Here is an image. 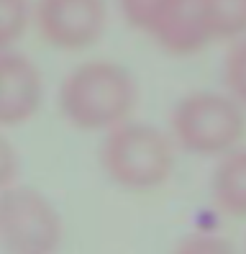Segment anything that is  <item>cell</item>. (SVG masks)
Here are the masks:
<instances>
[{
  "label": "cell",
  "instance_id": "1",
  "mask_svg": "<svg viewBox=\"0 0 246 254\" xmlns=\"http://www.w3.org/2000/svg\"><path fill=\"white\" fill-rule=\"evenodd\" d=\"M136 82L126 67L108 59H90L74 67L59 87V111L82 131L113 128L136 106Z\"/></svg>",
  "mask_w": 246,
  "mask_h": 254
},
{
  "label": "cell",
  "instance_id": "2",
  "mask_svg": "<svg viewBox=\"0 0 246 254\" xmlns=\"http://www.w3.org/2000/svg\"><path fill=\"white\" fill-rule=\"evenodd\" d=\"M100 167L111 180L128 190H149L162 185L175 164L172 144L149 124H118L105 136Z\"/></svg>",
  "mask_w": 246,
  "mask_h": 254
},
{
  "label": "cell",
  "instance_id": "3",
  "mask_svg": "<svg viewBox=\"0 0 246 254\" xmlns=\"http://www.w3.org/2000/svg\"><path fill=\"white\" fill-rule=\"evenodd\" d=\"M175 141L192 154L231 152L246 133V118L236 100L221 93H192L172 111Z\"/></svg>",
  "mask_w": 246,
  "mask_h": 254
},
{
  "label": "cell",
  "instance_id": "4",
  "mask_svg": "<svg viewBox=\"0 0 246 254\" xmlns=\"http://www.w3.org/2000/svg\"><path fill=\"white\" fill-rule=\"evenodd\" d=\"M62 244V216L31 185L0 190V249L8 254H54Z\"/></svg>",
  "mask_w": 246,
  "mask_h": 254
},
{
  "label": "cell",
  "instance_id": "5",
  "mask_svg": "<svg viewBox=\"0 0 246 254\" xmlns=\"http://www.w3.org/2000/svg\"><path fill=\"white\" fill-rule=\"evenodd\" d=\"M133 28L149 34L169 54H195L210 41L197 0H116Z\"/></svg>",
  "mask_w": 246,
  "mask_h": 254
},
{
  "label": "cell",
  "instance_id": "6",
  "mask_svg": "<svg viewBox=\"0 0 246 254\" xmlns=\"http://www.w3.org/2000/svg\"><path fill=\"white\" fill-rule=\"evenodd\" d=\"M36 31L54 49L77 52L92 47L105 31V0H36L31 5Z\"/></svg>",
  "mask_w": 246,
  "mask_h": 254
},
{
  "label": "cell",
  "instance_id": "7",
  "mask_svg": "<svg viewBox=\"0 0 246 254\" xmlns=\"http://www.w3.org/2000/svg\"><path fill=\"white\" fill-rule=\"evenodd\" d=\"M44 100L41 69L15 49L0 52V126H21Z\"/></svg>",
  "mask_w": 246,
  "mask_h": 254
},
{
  "label": "cell",
  "instance_id": "8",
  "mask_svg": "<svg viewBox=\"0 0 246 254\" xmlns=\"http://www.w3.org/2000/svg\"><path fill=\"white\" fill-rule=\"evenodd\" d=\"M213 200L228 216H246V149L223 157L213 172Z\"/></svg>",
  "mask_w": 246,
  "mask_h": 254
},
{
  "label": "cell",
  "instance_id": "9",
  "mask_svg": "<svg viewBox=\"0 0 246 254\" xmlns=\"http://www.w3.org/2000/svg\"><path fill=\"white\" fill-rule=\"evenodd\" d=\"M197 8L210 39L246 36V0H197Z\"/></svg>",
  "mask_w": 246,
  "mask_h": 254
},
{
  "label": "cell",
  "instance_id": "10",
  "mask_svg": "<svg viewBox=\"0 0 246 254\" xmlns=\"http://www.w3.org/2000/svg\"><path fill=\"white\" fill-rule=\"evenodd\" d=\"M31 21V0H0V52L13 49Z\"/></svg>",
  "mask_w": 246,
  "mask_h": 254
},
{
  "label": "cell",
  "instance_id": "11",
  "mask_svg": "<svg viewBox=\"0 0 246 254\" xmlns=\"http://www.w3.org/2000/svg\"><path fill=\"white\" fill-rule=\"evenodd\" d=\"M223 82L231 93V100L246 106V36L239 39L223 59Z\"/></svg>",
  "mask_w": 246,
  "mask_h": 254
},
{
  "label": "cell",
  "instance_id": "12",
  "mask_svg": "<svg viewBox=\"0 0 246 254\" xmlns=\"http://www.w3.org/2000/svg\"><path fill=\"white\" fill-rule=\"evenodd\" d=\"M175 254H236V252L231 249L226 239L210 236V234H192V236H184L177 244Z\"/></svg>",
  "mask_w": 246,
  "mask_h": 254
},
{
  "label": "cell",
  "instance_id": "13",
  "mask_svg": "<svg viewBox=\"0 0 246 254\" xmlns=\"http://www.w3.org/2000/svg\"><path fill=\"white\" fill-rule=\"evenodd\" d=\"M18 172H21V157L13 149V144L0 133V190L13 185Z\"/></svg>",
  "mask_w": 246,
  "mask_h": 254
}]
</instances>
